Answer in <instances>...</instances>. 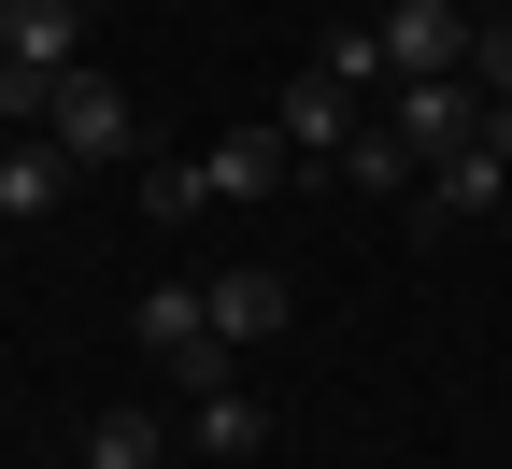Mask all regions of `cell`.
Instances as JSON below:
<instances>
[{"label":"cell","instance_id":"cell-1","mask_svg":"<svg viewBox=\"0 0 512 469\" xmlns=\"http://www.w3.org/2000/svg\"><path fill=\"white\" fill-rule=\"evenodd\" d=\"M128 342H143L185 398H214V384H228V356H242L228 327H214V299H200V285H143V299H128Z\"/></svg>","mask_w":512,"mask_h":469},{"label":"cell","instance_id":"cell-2","mask_svg":"<svg viewBox=\"0 0 512 469\" xmlns=\"http://www.w3.org/2000/svg\"><path fill=\"white\" fill-rule=\"evenodd\" d=\"M43 143H72V171H143V114H128V86L100 72H57V100H43Z\"/></svg>","mask_w":512,"mask_h":469},{"label":"cell","instance_id":"cell-3","mask_svg":"<svg viewBox=\"0 0 512 469\" xmlns=\"http://www.w3.org/2000/svg\"><path fill=\"white\" fill-rule=\"evenodd\" d=\"M384 128H399L413 157H456V143H484V86L470 72H399L384 86Z\"/></svg>","mask_w":512,"mask_h":469},{"label":"cell","instance_id":"cell-4","mask_svg":"<svg viewBox=\"0 0 512 469\" xmlns=\"http://www.w3.org/2000/svg\"><path fill=\"white\" fill-rule=\"evenodd\" d=\"M384 57H399V72H470V0H384Z\"/></svg>","mask_w":512,"mask_h":469},{"label":"cell","instance_id":"cell-5","mask_svg":"<svg viewBox=\"0 0 512 469\" xmlns=\"http://www.w3.org/2000/svg\"><path fill=\"white\" fill-rule=\"evenodd\" d=\"M271 128H285L299 157H328V171H342V143L370 128V100H356V86H328V72H299V86L271 100Z\"/></svg>","mask_w":512,"mask_h":469},{"label":"cell","instance_id":"cell-6","mask_svg":"<svg viewBox=\"0 0 512 469\" xmlns=\"http://www.w3.org/2000/svg\"><path fill=\"white\" fill-rule=\"evenodd\" d=\"M57 199H72V143H43V128H15V143H0V228H43Z\"/></svg>","mask_w":512,"mask_h":469},{"label":"cell","instance_id":"cell-7","mask_svg":"<svg viewBox=\"0 0 512 469\" xmlns=\"http://www.w3.org/2000/svg\"><path fill=\"white\" fill-rule=\"evenodd\" d=\"M185 455H200V469H256V455H271V413H256L242 384H214V398H185Z\"/></svg>","mask_w":512,"mask_h":469},{"label":"cell","instance_id":"cell-8","mask_svg":"<svg viewBox=\"0 0 512 469\" xmlns=\"http://www.w3.org/2000/svg\"><path fill=\"white\" fill-rule=\"evenodd\" d=\"M285 157H299V143L256 114V128H228V143H200V199H271V185H285Z\"/></svg>","mask_w":512,"mask_h":469},{"label":"cell","instance_id":"cell-9","mask_svg":"<svg viewBox=\"0 0 512 469\" xmlns=\"http://www.w3.org/2000/svg\"><path fill=\"white\" fill-rule=\"evenodd\" d=\"M0 57H29V72H86V0H0Z\"/></svg>","mask_w":512,"mask_h":469},{"label":"cell","instance_id":"cell-10","mask_svg":"<svg viewBox=\"0 0 512 469\" xmlns=\"http://www.w3.org/2000/svg\"><path fill=\"white\" fill-rule=\"evenodd\" d=\"M200 299H214L228 342H285V313H299V285H285V271H256V256H242V271H214Z\"/></svg>","mask_w":512,"mask_h":469},{"label":"cell","instance_id":"cell-11","mask_svg":"<svg viewBox=\"0 0 512 469\" xmlns=\"http://www.w3.org/2000/svg\"><path fill=\"white\" fill-rule=\"evenodd\" d=\"M498 185H512V157L456 143V157H427V214H498Z\"/></svg>","mask_w":512,"mask_h":469},{"label":"cell","instance_id":"cell-12","mask_svg":"<svg viewBox=\"0 0 512 469\" xmlns=\"http://www.w3.org/2000/svg\"><path fill=\"white\" fill-rule=\"evenodd\" d=\"M328 86H356L370 114H384V86H399V57H384V29H328V57H313Z\"/></svg>","mask_w":512,"mask_h":469},{"label":"cell","instance_id":"cell-13","mask_svg":"<svg viewBox=\"0 0 512 469\" xmlns=\"http://www.w3.org/2000/svg\"><path fill=\"white\" fill-rule=\"evenodd\" d=\"M413 171H427V157H413V143H399V128H384V114L356 128V143H342V185H370V199H399Z\"/></svg>","mask_w":512,"mask_h":469},{"label":"cell","instance_id":"cell-14","mask_svg":"<svg viewBox=\"0 0 512 469\" xmlns=\"http://www.w3.org/2000/svg\"><path fill=\"white\" fill-rule=\"evenodd\" d=\"M86 469H171V427L157 413H100L86 427Z\"/></svg>","mask_w":512,"mask_h":469},{"label":"cell","instance_id":"cell-15","mask_svg":"<svg viewBox=\"0 0 512 469\" xmlns=\"http://www.w3.org/2000/svg\"><path fill=\"white\" fill-rule=\"evenodd\" d=\"M143 214H157V228L200 214V157H143Z\"/></svg>","mask_w":512,"mask_h":469},{"label":"cell","instance_id":"cell-16","mask_svg":"<svg viewBox=\"0 0 512 469\" xmlns=\"http://www.w3.org/2000/svg\"><path fill=\"white\" fill-rule=\"evenodd\" d=\"M470 86L512 100V15H470Z\"/></svg>","mask_w":512,"mask_h":469},{"label":"cell","instance_id":"cell-17","mask_svg":"<svg viewBox=\"0 0 512 469\" xmlns=\"http://www.w3.org/2000/svg\"><path fill=\"white\" fill-rule=\"evenodd\" d=\"M43 100H57V72H29V57H0V114H15V128H43Z\"/></svg>","mask_w":512,"mask_h":469}]
</instances>
